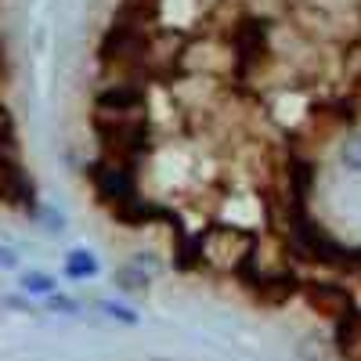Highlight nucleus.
Returning a JSON list of instances; mask_svg holds the SVG:
<instances>
[{"label": "nucleus", "mask_w": 361, "mask_h": 361, "mask_svg": "<svg viewBox=\"0 0 361 361\" xmlns=\"http://www.w3.org/2000/svg\"><path fill=\"white\" fill-rule=\"evenodd\" d=\"M112 282L123 289V293H148V286H152V275L148 271H141V267H134V264H127V267H119L116 275H112Z\"/></svg>", "instance_id": "1"}, {"label": "nucleus", "mask_w": 361, "mask_h": 361, "mask_svg": "<svg viewBox=\"0 0 361 361\" xmlns=\"http://www.w3.org/2000/svg\"><path fill=\"white\" fill-rule=\"evenodd\" d=\"M66 275L69 279H94L98 275V257L87 250H73L66 257Z\"/></svg>", "instance_id": "2"}, {"label": "nucleus", "mask_w": 361, "mask_h": 361, "mask_svg": "<svg viewBox=\"0 0 361 361\" xmlns=\"http://www.w3.org/2000/svg\"><path fill=\"white\" fill-rule=\"evenodd\" d=\"M296 354L304 357V361H329V354H333V343H329L325 336H318V333H311V336L300 340Z\"/></svg>", "instance_id": "3"}, {"label": "nucleus", "mask_w": 361, "mask_h": 361, "mask_svg": "<svg viewBox=\"0 0 361 361\" xmlns=\"http://www.w3.org/2000/svg\"><path fill=\"white\" fill-rule=\"evenodd\" d=\"M98 105L102 109H116V112H127V109L141 105V94H137V90H105V94H98Z\"/></svg>", "instance_id": "4"}, {"label": "nucleus", "mask_w": 361, "mask_h": 361, "mask_svg": "<svg viewBox=\"0 0 361 361\" xmlns=\"http://www.w3.org/2000/svg\"><path fill=\"white\" fill-rule=\"evenodd\" d=\"M22 289L29 296H47V293H54V279L40 275V271H25V275H22Z\"/></svg>", "instance_id": "5"}, {"label": "nucleus", "mask_w": 361, "mask_h": 361, "mask_svg": "<svg viewBox=\"0 0 361 361\" xmlns=\"http://www.w3.org/2000/svg\"><path fill=\"white\" fill-rule=\"evenodd\" d=\"M340 159H343V166H347V170L361 173V134H354V137H347V141H343Z\"/></svg>", "instance_id": "6"}, {"label": "nucleus", "mask_w": 361, "mask_h": 361, "mask_svg": "<svg viewBox=\"0 0 361 361\" xmlns=\"http://www.w3.org/2000/svg\"><path fill=\"white\" fill-rule=\"evenodd\" d=\"M109 318H116V322H123V325H137V311H130V307H123V304H112V300H102L98 304Z\"/></svg>", "instance_id": "7"}, {"label": "nucleus", "mask_w": 361, "mask_h": 361, "mask_svg": "<svg viewBox=\"0 0 361 361\" xmlns=\"http://www.w3.org/2000/svg\"><path fill=\"white\" fill-rule=\"evenodd\" d=\"M47 307H51V311H66V314H76V311H80L76 300H69V296H62V293H47Z\"/></svg>", "instance_id": "8"}, {"label": "nucleus", "mask_w": 361, "mask_h": 361, "mask_svg": "<svg viewBox=\"0 0 361 361\" xmlns=\"http://www.w3.org/2000/svg\"><path fill=\"white\" fill-rule=\"evenodd\" d=\"M130 264H134V267H141V271H148V275H152V271H159V260H156L152 253H137Z\"/></svg>", "instance_id": "9"}, {"label": "nucleus", "mask_w": 361, "mask_h": 361, "mask_svg": "<svg viewBox=\"0 0 361 361\" xmlns=\"http://www.w3.org/2000/svg\"><path fill=\"white\" fill-rule=\"evenodd\" d=\"M11 267H18V253L11 246H0V271H11Z\"/></svg>", "instance_id": "10"}, {"label": "nucleus", "mask_w": 361, "mask_h": 361, "mask_svg": "<svg viewBox=\"0 0 361 361\" xmlns=\"http://www.w3.org/2000/svg\"><path fill=\"white\" fill-rule=\"evenodd\" d=\"M8 307H15V311H33V304H25V300H18V296H8Z\"/></svg>", "instance_id": "11"}, {"label": "nucleus", "mask_w": 361, "mask_h": 361, "mask_svg": "<svg viewBox=\"0 0 361 361\" xmlns=\"http://www.w3.org/2000/svg\"><path fill=\"white\" fill-rule=\"evenodd\" d=\"M152 361H166V357H152Z\"/></svg>", "instance_id": "12"}]
</instances>
